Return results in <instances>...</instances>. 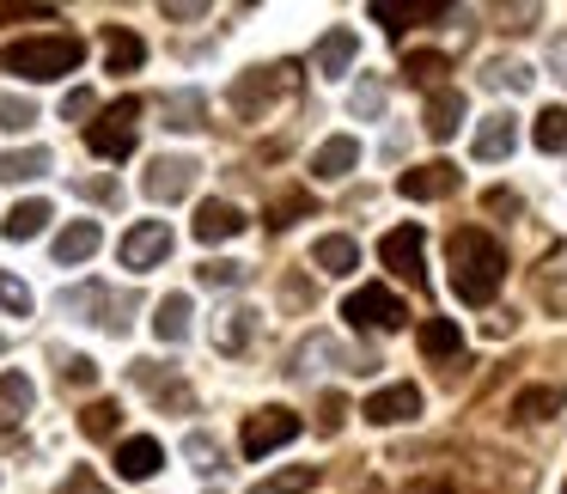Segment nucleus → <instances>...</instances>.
<instances>
[{"label": "nucleus", "instance_id": "nucleus-48", "mask_svg": "<svg viewBox=\"0 0 567 494\" xmlns=\"http://www.w3.org/2000/svg\"><path fill=\"white\" fill-rule=\"evenodd\" d=\"M342 397H336V391H323V433H336V428H342Z\"/></svg>", "mask_w": 567, "mask_h": 494}, {"label": "nucleus", "instance_id": "nucleus-22", "mask_svg": "<svg viewBox=\"0 0 567 494\" xmlns=\"http://www.w3.org/2000/svg\"><path fill=\"white\" fill-rule=\"evenodd\" d=\"M99 245H104L99 220H74V226H68L62 238H55V263H62V269H68V263H86V257H92V250H99Z\"/></svg>", "mask_w": 567, "mask_h": 494}, {"label": "nucleus", "instance_id": "nucleus-3", "mask_svg": "<svg viewBox=\"0 0 567 494\" xmlns=\"http://www.w3.org/2000/svg\"><path fill=\"white\" fill-rule=\"evenodd\" d=\"M293 86H299V68H293V62L250 68V74H238L233 86H226V104H233V116H245V123H257V116L269 111V104H281Z\"/></svg>", "mask_w": 567, "mask_h": 494}, {"label": "nucleus", "instance_id": "nucleus-16", "mask_svg": "<svg viewBox=\"0 0 567 494\" xmlns=\"http://www.w3.org/2000/svg\"><path fill=\"white\" fill-rule=\"evenodd\" d=\"M257 323H262V311H250V306L220 311V318H214V348H220V354H245L250 336H257Z\"/></svg>", "mask_w": 567, "mask_h": 494}, {"label": "nucleus", "instance_id": "nucleus-19", "mask_svg": "<svg viewBox=\"0 0 567 494\" xmlns=\"http://www.w3.org/2000/svg\"><path fill=\"white\" fill-rule=\"evenodd\" d=\"M104 62H111V74H135V68L147 62V43L128 25H104Z\"/></svg>", "mask_w": 567, "mask_h": 494}, {"label": "nucleus", "instance_id": "nucleus-53", "mask_svg": "<svg viewBox=\"0 0 567 494\" xmlns=\"http://www.w3.org/2000/svg\"><path fill=\"white\" fill-rule=\"evenodd\" d=\"M561 494H567V482H561Z\"/></svg>", "mask_w": 567, "mask_h": 494}, {"label": "nucleus", "instance_id": "nucleus-38", "mask_svg": "<svg viewBox=\"0 0 567 494\" xmlns=\"http://www.w3.org/2000/svg\"><path fill=\"white\" fill-rule=\"evenodd\" d=\"M403 74L415 80V86H433V80L445 74V55H440V50H415V55L403 62Z\"/></svg>", "mask_w": 567, "mask_h": 494}, {"label": "nucleus", "instance_id": "nucleus-14", "mask_svg": "<svg viewBox=\"0 0 567 494\" xmlns=\"http://www.w3.org/2000/svg\"><path fill=\"white\" fill-rule=\"evenodd\" d=\"M354 55H360V38H354L348 25H330V31L318 38V55H311V62H318L323 80H342L348 68H354Z\"/></svg>", "mask_w": 567, "mask_h": 494}, {"label": "nucleus", "instance_id": "nucleus-50", "mask_svg": "<svg viewBox=\"0 0 567 494\" xmlns=\"http://www.w3.org/2000/svg\"><path fill=\"white\" fill-rule=\"evenodd\" d=\"M549 68H555V80H567V38L549 50Z\"/></svg>", "mask_w": 567, "mask_h": 494}, {"label": "nucleus", "instance_id": "nucleus-8", "mask_svg": "<svg viewBox=\"0 0 567 494\" xmlns=\"http://www.w3.org/2000/svg\"><path fill=\"white\" fill-rule=\"evenodd\" d=\"M293 440H299L293 409H257V415H245V457H269L275 445H293Z\"/></svg>", "mask_w": 567, "mask_h": 494}, {"label": "nucleus", "instance_id": "nucleus-27", "mask_svg": "<svg viewBox=\"0 0 567 494\" xmlns=\"http://www.w3.org/2000/svg\"><path fill=\"white\" fill-rule=\"evenodd\" d=\"M50 172V153L43 147H19V153H0V184H31V177Z\"/></svg>", "mask_w": 567, "mask_h": 494}, {"label": "nucleus", "instance_id": "nucleus-4", "mask_svg": "<svg viewBox=\"0 0 567 494\" xmlns=\"http://www.w3.org/2000/svg\"><path fill=\"white\" fill-rule=\"evenodd\" d=\"M135 141H141V99H116L111 111L86 128V147L99 153V159H128Z\"/></svg>", "mask_w": 567, "mask_h": 494}, {"label": "nucleus", "instance_id": "nucleus-51", "mask_svg": "<svg viewBox=\"0 0 567 494\" xmlns=\"http://www.w3.org/2000/svg\"><path fill=\"white\" fill-rule=\"evenodd\" d=\"M403 494H452V482H409Z\"/></svg>", "mask_w": 567, "mask_h": 494}, {"label": "nucleus", "instance_id": "nucleus-20", "mask_svg": "<svg viewBox=\"0 0 567 494\" xmlns=\"http://www.w3.org/2000/svg\"><path fill=\"white\" fill-rule=\"evenodd\" d=\"M360 165V141L354 135H330L318 153H311V172L318 177H348Z\"/></svg>", "mask_w": 567, "mask_h": 494}, {"label": "nucleus", "instance_id": "nucleus-28", "mask_svg": "<svg viewBox=\"0 0 567 494\" xmlns=\"http://www.w3.org/2000/svg\"><path fill=\"white\" fill-rule=\"evenodd\" d=\"M43 226H50V202H19V208L0 220V233L13 238V245H25V238H38Z\"/></svg>", "mask_w": 567, "mask_h": 494}, {"label": "nucleus", "instance_id": "nucleus-32", "mask_svg": "<svg viewBox=\"0 0 567 494\" xmlns=\"http://www.w3.org/2000/svg\"><path fill=\"white\" fill-rule=\"evenodd\" d=\"M537 287H543V306H549V311H561V318H567V250H561V257H549V263H543Z\"/></svg>", "mask_w": 567, "mask_h": 494}, {"label": "nucleus", "instance_id": "nucleus-40", "mask_svg": "<svg viewBox=\"0 0 567 494\" xmlns=\"http://www.w3.org/2000/svg\"><path fill=\"white\" fill-rule=\"evenodd\" d=\"M202 287H245V263H202Z\"/></svg>", "mask_w": 567, "mask_h": 494}, {"label": "nucleus", "instance_id": "nucleus-36", "mask_svg": "<svg viewBox=\"0 0 567 494\" xmlns=\"http://www.w3.org/2000/svg\"><path fill=\"white\" fill-rule=\"evenodd\" d=\"M488 86H501V92H530V68L525 62H488Z\"/></svg>", "mask_w": 567, "mask_h": 494}, {"label": "nucleus", "instance_id": "nucleus-12", "mask_svg": "<svg viewBox=\"0 0 567 494\" xmlns=\"http://www.w3.org/2000/svg\"><path fill=\"white\" fill-rule=\"evenodd\" d=\"M62 311H74V318H86V311H104V330L111 336H123L128 330V299H111V287H99V281H86V287H74V294H62Z\"/></svg>", "mask_w": 567, "mask_h": 494}, {"label": "nucleus", "instance_id": "nucleus-1", "mask_svg": "<svg viewBox=\"0 0 567 494\" xmlns=\"http://www.w3.org/2000/svg\"><path fill=\"white\" fill-rule=\"evenodd\" d=\"M452 294L464 299V306H488L494 294H501L506 281V250L494 233H482V226H464V233H452Z\"/></svg>", "mask_w": 567, "mask_h": 494}, {"label": "nucleus", "instance_id": "nucleus-33", "mask_svg": "<svg viewBox=\"0 0 567 494\" xmlns=\"http://www.w3.org/2000/svg\"><path fill=\"white\" fill-rule=\"evenodd\" d=\"M116 421H123V409H116L111 397H99V403H86V409H80V433H86V440H111V433H116Z\"/></svg>", "mask_w": 567, "mask_h": 494}, {"label": "nucleus", "instance_id": "nucleus-24", "mask_svg": "<svg viewBox=\"0 0 567 494\" xmlns=\"http://www.w3.org/2000/svg\"><path fill=\"white\" fill-rule=\"evenodd\" d=\"M457 123H464V92H433V99H427V135L433 141H452Z\"/></svg>", "mask_w": 567, "mask_h": 494}, {"label": "nucleus", "instance_id": "nucleus-9", "mask_svg": "<svg viewBox=\"0 0 567 494\" xmlns=\"http://www.w3.org/2000/svg\"><path fill=\"white\" fill-rule=\"evenodd\" d=\"M379 257H384V269H396L403 281H421V263H427L421 226H391V233L379 238Z\"/></svg>", "mask_w": 567, "mask_h": 494}, {"label": "nucleus", "instance_id": "nucleus-23", "mask_svg": "<svg viewBox=\"0 0 567 494\" xmlns=\"http://www.w3.org/2000/svg\"><path fill=\"white\" fill-rule=\"evenodd\" d=\"M555 409H567V391H561V384H530V391L513 397V415H518V421H549Z\"/></svg>", "mask_w": 567, "mask_h": 494}, {"label": "nucleus", "instance_id": "nucleus-34", "mask_svg": "<svg viewBox=\"0 0 567 494\" xmlns=\"http://www.w3.org/2000/svg\"><path fill=\"white\" fill-rule=\"evenodd\" d=\"M311 488H318V470H311V464H293V470H281V476L257 482L250 494H311Z\"/></svg>", "mask_w": 567, "mask_h": 494}, {"label": "nucleus", "instance_id": "nucleus-26", "mask_svg": "<svg viewBox=\"0 0 567 494\" xmlns=\"http://www.w3.org/2000/svg\"><path fill=\"white\" fill-rule=\"evenodd\" d=\"M457 348H464V330H457L452 318H427V323H421V354H427V360H452Z\"/></svg>", "mask_w": 567, "mask_h": 494}, {"label": "nucleus", "instance_id": "nucleus-2", "mask_svg": "<svg viewBox=\"0 0 567 494\" xmlns=\"http://www.w3.org/2000/svg\"><path fill=\"white\" fill-rule=\"evenodd\" d=\"M86 62V43L74 31H50V38H25V43H7L0 50V68L19 80H62Z\"/></svg>", "mask_w": 567, "mask_h": 494}, {"label": "nucleus", "instance_id": "nucleus-10", "mask_svg": "<svg viewBox=\"0 0 567 494\" xmlns=\"http://www.w3.org/2000/svg\"><path fill=\"white\" fill-rule=\"evenodd\" d=\"M360 415L372 421V428H396V421H415L421 415V384H384V391L367 397V409Z\"/></svg>", "mask_w": 567, "mask_h": 494}, {"label": "nucleus", "instance_id": "nucleus-13", "mask_svg": "<svg viewBox=\"0 0 567 494\" xmlns=\"http://www.w3.org/2000/svg\"><path fill=\"white\" fill-rule=\"evenodd\" d=\"M457 184H464V177H457V165H445V159H433V165H415V172H403V196L409 202H445V196H457Z\"/></svg>", "mask_w": 567, "mask_h": 494}, {"label": "nucleus", "instance_id": "nucleus-49", "mask_svg": "<svg viewBox=\"0 0 567 494\" xmlns=\"http://www.w3.org/2000/svg\"><path fill=\"white\" fill-rule=\"evenodd\" d=\"M287 306H311V287L299 281V275H293V281H287Z\"/></svg>", "mask_w": 567, "mask_h": 494}, {"label": "nucleus", "instance_id": "nucleus-25", "mask_svg": "<svg viewBox=\"0 0 567 494\" xmlns=\"http://www.w3.org/2000/svg\"><path fill=\"white\" fill-rule=\"evenodd\" d=\"M153 336L159 342H184L189 336V294H165L159 311H153Z\"/></svg>", "mask_w": 567, "mask_h": 494}, {"label": "nucleus", "instance_id": "nucleus-46", "mask_svg": "<svg viewBox=\"0 0 567 494\" xmlns=\"http://www.w3.org/2000/svg\"><path fill=\"white\" fill-rule=\"evenodd\" d=\"M92 111H99V99H92L86 86H80V92H68V99H62V116H68V123H80V116H92Z\"/></svg>", "mask_w": 567, "mask_h": 494}, {"label": "nucleus", "instance_id": "nucleus-47", "mask_svg": "<svg viewBox=\"0 0 567 494\" xmlns=\"http://www.w3.org/2000/svg\"><path fill=\"white\" fill-rule=\"evenodd\" d=\"M13 19H55V7H7L0 0V25H13Z\"/></svg>", "mask_w": 567, "mask_h": 494}, {"label": "nucleus", "instance_id": "nucleus-15", "mask_svg": "<svg viewBox=\"0 0 567 494\" xmlns=\"http://www.w3.org/2000/svg\"><path fill=\"white\" fill-rule=\"evenodd\" d=\"M159 464H165V452H159V440H147V433H135V440L116 445V476H123V482L159 476Z\"/></svg>", "mask_w": 567, "mask_h": 494}, {"label": "nucleus", "instance_id": "nucleus-44", "mask_svg": "<svg viewBox=\"0 0 567 494\" xmlns=\"http://www.w3.org/2000/svg\"><path fill=\"white\" fill-rule=\"evenodd\" d=\"M384 111V86L379 80H360L354 86V116H379Z\"/></svg>", "mask_w": 567, "mask_h": 494}, {"label": "nucleus", "instance_id": "nucleus-45", "mask_svg": "<svg viewBox=\"0 0 567 494\" xmlns=\"http://www.w3.org/2000/svg\"><path fill=\"white\" fill-rule=\"evenodd\" d=\"M55 494H111V488H104V482L80 464V470H68V476H62V488H55Z\"/></svg>", "mask_w": 567, "mask_h": 494}, {"label": "nucleus", "instance_id": "nucleus-29", "mask_svg": "<svg viewBox=\"0 0 567 494\" xmlns=\"http://www.w3.org/2000/svg\"><path fill=\"white\" fill-rule=\"evenodd\" d=\"M433 13H445V7H415V0H409V7H396V0H372V19H379L384 31H409L415 25V19H433Z\"/></svg>", "mask_w": 567, "mask_h": 494}, {"label": "nucleus", "instance_id": "nucleus-21", "mask_svg": "<svg viewBox=\"0 0 567 494\" xmlns=\"http://www.w3.org/2000/svg\"><path fill=\"white\" fill-rule=\"evenodd\" d=\"M311 263H318L323 275H354L360 245H354V238H342V233H323L318 245H311Z\"/></svg>", "mask_w": 567, "mask_h": 494}, {"label": "nucleus", "instance_id": "nucleus-39", "mask_svg": "<svg viewBox=\"0 0 567 494\" xmlns=\"http://www.w3.org/2000/svg\"><path fill=\"white\" fill-rule=\"evenodd\" d=\"M31 123H38V104H31V99H0V128L25 135Z\"/></svg>", "mask_w": 567, "mask_h": 494}, {"label": "nucleus", "instance_id": "nucleus-5", "mask_svg": "<svg viewBox=\"0 0 567 494\" xmlns=\"http://www.w3.org/2000/svg\"><path fill=\"white\" fill-rule=\"evenodd\" d=\"M342 318L354 323V330H396V323L409 318V306L391 287H360V294L342 299Z\"/></svg>", "mask_w": 567, "mask_h": 494}, {"label": "nucleus", "instance_id": "nucleus-30", "mask_svg": "<svg viewBox=\"0 0 567 494\" xmlns=\"http://www.w3.org/2000/svg\"><path fill=\"white\" fill-rule=\"evenodd\" d=\"M530 141H537L543 153H567V104H549V111H537V128H530Z\"/></svg>", "mask_w": 567, "mask_h": 494}, {"label": "nucleus", "instance_id": "nucleus-17", "mask_svg": "<svg viewBox=\"0 0 567 494\" xmlns=\"http://www.w3.org/2000/svg\"><path fill=\"white\" fill-rule=\"evenodd\" d=\"M245 233V214L233 208V202H202L196 208V238L202 245H220V238H238Z\"/></svg>", "mask_w": 567, "mask_h": 494}, {"label": "nucleus", "instance_id": "nucleus-18", "mask_svg": "<svg viewBox=\"0 0 567 494\" xmlns=\"http://www.w3.org/2000/svg\"><path fill=\"white\" fill-rule=\"evenodd\" d=\"M31 403H38V384L25 372H0V428H19L31 415Z\"/></svg>", "mask_w": 567, "mask_h": 494}, {"label": "nucleus", "instance_id": "nucleus-52", "mask_svg": "<svg viewBox=\"0 0 567 494\" xmlns=\"http://www.w3.org/2000/svg\"><path fill=\"white\" fill-rule=\"evenodd\" d=\"M0 354H7V336H0Z\"/></svg>", "mask_w": 567, "mask_h": 494}, {"label": "nucleus", "instance_id": "nucleus-43", "mask_svg": "<svg viewBox=\"0 0 567 494\" xmlns=\"http://www.w3.org/2000/svg\"><path fill=\"white\" fill-rule=\"evenodd\" d=\"M74 196H86V202H116L123 189H116V177H74Z\"/></svg>", "mask_w": 567, "mask_h": 494}, {"label": "nucleus", "instance_id": "nucleus-37", "mask_svg": "<svg viewBox=\"0 0 567 494\" xmlns=\"http://www.w3.org/2000/svg\"><path fill=\"white\" fill-rule=\"evenodd\" d=\"M0 311H7V318H31V287L13 281L7 269H0Z\"/></svg>", "mask_w": 567, "mask_h": 494}, {"label": "nucleus", "instance_id": "nucleus-42", "mask_svg": "<svg viewBox=\"0 0 567 494\" xmlns=\"http://www.w3.org/2000/svg\"><path fill=\"white\" fill-rule=\"evenodd\" d=\"M306 214H311V196H299V189H293V196H281L269 208V226H293V220H306Z\"/></svg>", "mask_w": 567, "mask_h": 494}, {"label": "nucleus", "instance_id": "nucleus-31", "mask_svg": "<svg viewBox=\"0 0 567 494\" xmlns=\"http://www.w3.org/2000/svg\"><path fill=\"white\" fill-rule=\"evenodd\" d=\"M165 116H172V123L165 128H202V116H208V99H202V92H172V99H165Z\"/></svg>", "mask_w": 567, "mask_h": 494}, {"label": "nucleus", "instance_id": "nucleus-6", "mask_svg": "<svg viewBox=\"0 0 567 494\" xmlns=\"http://www.w3.org/2000/svg\"><path fill=\"white\" fill-rule=\"evenodd\" d=\"M116 257H123V269H159L165 257H172V226L165 220H135L123 233V245H116Z\"/></svg>", "mask_w": 567, "mask_h": 494}, {"label": "nucleus", "instance_id": "nucleus-41", "mask_svg": "<svg viewBox=\"0 0 567 494\" xmlns=\"http://www.w3.org/2000/svg\"><path fill=\"white\" fill-rule=\"evenodd\" d=\"M62 384H74V391H92V384H99V360H86V354L62 360Z\"/></svg>", "mask_w": 567, "mask_h": 494}, {"label": "nucleus", "instance_id": "nucleus-35", "mask_svg": "<svg viewBox=\"0 0 567 494\" xmlns=\"http://www.w3.org/2000/svg\"><path fill=\"white\" fill-rule=\"evenodd\" d=\"M184 457L202 470V476H214V470L226 464V457H220V440H214V433H189V440H184Z\"/></svg>", "mask_w": 567, "mask_h": 494}, {"label": "nucleus", "instance_id": "nucleus-11", "mask_svg": "<svg viewBox=\"0 0 567 494\" xmlns=\"http://www.w3.org/2000/svg\"><path fill=\"white\" fill-rule=\"evenodd\" d=\"M513 141H518V116L513 111H488L476 123V135H470V159L494 165V159H506V153H513Z\"/></svg>", "mask_w": 567, "mask_h": 494}, {"label": "nucleus", "instance_id": "nucleus-7", "mask_svg": "<svg viewBox=\"0 0 567 494\" xmlns=\"http://www.w3.org/2000/svg\"><path fill=\"white\" fill-rule=\"evenodd\" d=\"M202 165L189 159V153H159V159L147 165V177H141V189H147L153 202H184L189 189H196Z\"/></svg>", "mask_w": 567, "mask_h": 494}]
</instances>
